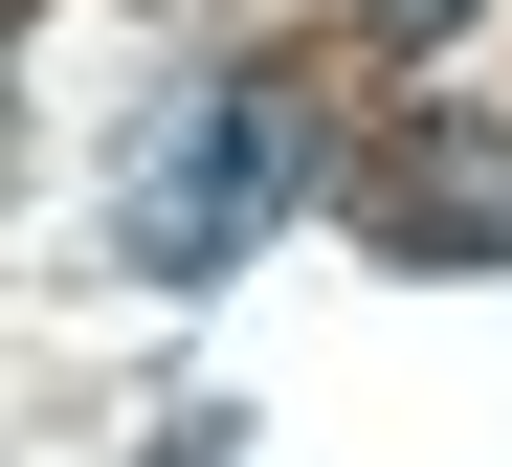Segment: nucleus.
Returning a JSON list of instances; mask_svg holds the SVG:
<instances>
[{
    "label": "nucleus",
    "mask_w": 512,
    "mask_h": 467,
    "mask_svg": "<svg viewBox=\"0 0 512 467\" xmlns=\"http://www.w3.org/2000/svg\"><path fill=\"white\" fill-rule=\"evenodd\" d=\"M379 245H423V267H490V245H512V134H423V156L379 178Z\"/></svg>",
    "instance_id": "obj_2"
},
{
    "label": "nucleus",
    "mask_w": 512,
    "mask_h": 467,
    "mask_svg": "<svg viewBox=\"0 0 512 467\" xmlns=\"http://www.w3.org/2000/svg\"><path fill=\"white\" fill-rule=\"evenodd\" d=\"M156 467H245V423H223V401H201V423H156Z\"/></svg>",
    "instance_id": "obj_3"
},
{
    "label": "nucleus",
    "mask_w": 512,
    "mask_h": 467,
    "mask_svg": "<svg viewBox=\"0 0 512 467\" xmlns=\"http://www.w3.org/2000/svg\"><path fill=\"white\" fill-rule=\"evenodd\" d=\"M290 178H312V112L268 67H201V89H156L134 156H112V245L156 267V290H201V267H245L290 223Z\"/></svg>",
    "instance_id": "obj_1"
},
{
    "label": "nucleus",
    "mask_w": 512,
    "mask_h": 467,
    "mask_svg": "<svg viewBox=\"0 0 512 467\" xmlns=\"http://www.w3.org/2000/svg\"><path fill=\"white\" fill-rule=\"evenodd\" d=\"M379 23H401V45H446V23H468V0H379Z\"/></svg>",
    "instance_id": "obj_4"
}]
</instances>
